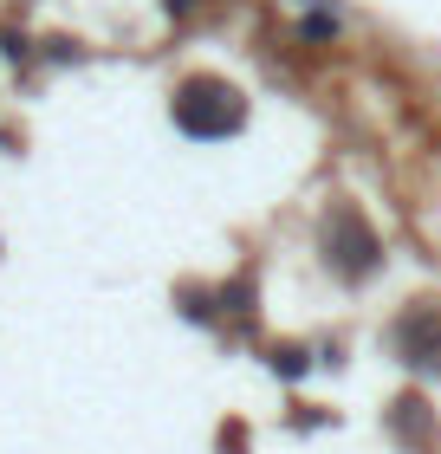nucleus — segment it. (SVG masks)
<instances>
[{"label": "nucleus", "mask_w": 441, "mask_h": 454, "mask_svg": "<svg viewBox=\"0 0 441 454\" xmlns=\"http://www.w3.org/2000/svg\"><path fill=\"white\" fill-rule=\"evenodd\" d=\"M176 123L188 137H201V143L234 137L247 123V98L227 85V78H188V85L176 91Z\"/></svg>", "instance_id": "nucleus-1"}, {"label": "nucleus", "mask_w": 441, "mask_h": 454, "mask_svg": "<svg viewBox=\"0 0 441 454\" xmlns=\"http://www.w3.org/2000/svg\"><path fill=\"white\" fill-rule=\"evenodd\" d=\"M319 254H325V266L338 279H370L376 266H383V247H376L370 221L357 215V208H331L319 221Z\"/></svg>", "instance_id": "nucleus-2"}, {"label": "nucleus", "mask_w": 441, "mask_h": 454, "mask_svg": "<svg viewBox=\"0 0 441 454\" xmlns=\"http://www.w3.org/2000/svg\"><path fill=\"white\" fill-rule=\"evenodd\" d=\"M396 350H403L409 370L441 377V305H409V312L396 318Z\"/></svg>", "instance_id": "nucleus-3"}]
</instances>
